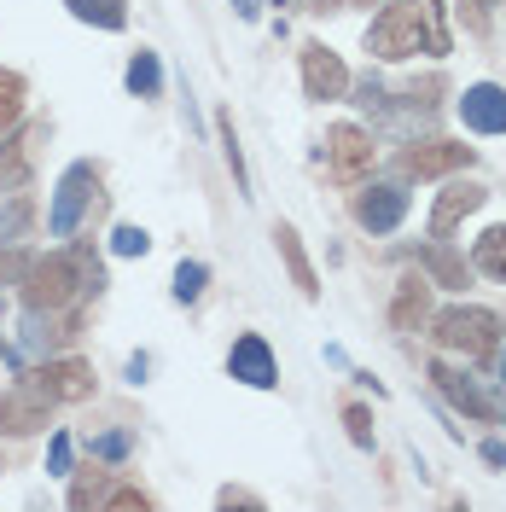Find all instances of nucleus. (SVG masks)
Wrapping results in <instances>:
<instances>
[{
	"label": "nucleus",
	"mask_w": 506,
	"mask_h": 512,
	"mask_svg": "<svg viewBox=\"0 0 506 512\" xmlns=\"http://www.w3.org/2000/svg\"><path fill=\"white\" fill-rule=\"evenodd\" d=\"M448 18L443 0H390L373 30H367V53L373 59H413V53H431V59H448Z\"/></svg>",
	"instance_id": "obj_1"
},
{
	"label": "nucleus",
	"mask_w": 506,
	"mask_h": 512,
	"mask_svg": "<svg viewBox=\"0 0 506 512\" xmlns=\"http://www.w3.org/2000/svg\"><path fill=\"white\" fill-rule=\"evenodd\" d=\"M24 286V303L30 309H70L76 297L105 286V268H99L94 245H76V251H53V256H35L30 274L18 280Z\"/></svg>",
	"instance_id": "obj_2"
},
{
	"label": "nucleus",
	"mask_w": 506,
	"mask_h": 512,
	"mask_svg": "<svg viewBox=\"0 0 506 512\" xmlns=\"http://www.w3.org/2000/svg\"><path fill=\"white\" fill-rule=\"evenodd\" d=\"M437 344L466 361H483V355L501 350V315L495 309H477V303H454L437 315Z\"/></svg>",
	"instance_id": "obj_3"
},
{
	"label": "nucleus",
	"mask_w": 506,
	"mask_h": 512,
	"mask_svg": "<svg viewBox=\"0 0 506 512\" xmlns=\"http://www.w3.org/2000/svg\"><path fill=\"white\" fill-rule=\"evenodd\" d=\"M94 192H99V169H94L88 158L64 169L59 187H53V210H47V227H53V239H70V233L82 227V210L94 204Z\"/></svg>",
	"instance_id": "obj_4"
},
{
	"label": "nucleus",
	"mask_w": 506,
	"mask_h": 512,
	"mask_svg": "<svg viewBox=\"0 0 506 512\" xmlns=\"http://www.w3.org/2000/svg\"><path fill=\"white\" fill-rule=\"evenodd\" d=\"M24 384H30L47 408L53 402H82V396H94V367L76 361V355H64V361H47V367L24 373Z\"/></svg>",
	"instance_id": "obj_5"
},
{
	"label": "nucleus",
	"mask_w": 506,
	"mask_h": 512,
	"mask_svg": "<svg viewBox=\"0 0 506 512\" xmlns=\"http://www.w3.org/2000/svg\"><path fill=\"white\" fill-rule=\"evenodd\" d=\"M431 379H437V390H443L448 402L460 408V414L472 419H489V425H506V396H489L477 379H466L460 367H448V361H431Z\"/></svg>",
	"instance_id": "obj_6"
},
{
	"label": "nucleus",
	"mask_w": 506,
	"mask_h": 512,
	"mask_svg": "<svg viewBox=\"0 0 506 512\" xmlns=\"http://www.w3.org/2000/svg\"><path fill=\"white\" fill-rule=\"evenodd\" d=\"M227 373L239 384H251V390H274V384H280V361H274V350H268L262 332H239L233 350H227Z\"/></svg>",
	"instance_id": "obj_7"
},
{
	"label": "nucleus",
	"mask_w": 506,
	"mask_h": 512,
	"mask_svg": "<svg viewBox=\"0 0 506 512\" xmlns=\"http://www.w3.org/2000/svg\"><path fill=\"white\" fill-rule=\"evenodd\" d=\"M402 175H419V181H437V175H454V169H466L472 163V146H460V140H413L402 146Z\"/></svg>",
	"instance_id": "obj_8"
},
{
	"label": "nucleus",
	"mask_w": 506,
	"mask_h": 512,
	"mask_svg": "<svg viewBox=\"0 0 506 512\" xmlns=\"http://www.w3.org/2000/svg\"><path fill=\"white\" fill-rule=\"evenodd\" d=\"M326 163H332L338 181H361V175L373 169V134L355 128V123L326 128Z\"/></svg>",
	"instance_id": "obj_9"
},
{
	"label": "nucleus",
	"mask_w": 506,
	"mask_h": 512,
	"mask_svg": "<svg viewBox=\"0 0 506 512\" xmlns=\"http://www.w3.org/2000/svg\"><path fill=\"white\" fill-rule=\"evenodd\" d=\"M344 88H349L344 59H338L326 41H309V47H303V94L309 99H344Z\"/></svg>",
	"instance_id": "obj_10"
},
{
	"label": "nucleus",
	"mask_w": 506,
	"mask_h": 512,
	"mask_svg": "<svg viewBox=\"0 0 506 512\" xmlns=\"http://www.w3.org/2000/svg\"><path fill=\"white\" fill-rule=\"evenodd\" d=\"M460 123L472 134H506V88L501 82H472L460 94Z\"/></svg>",
	"instance_id": "obj_11"
},
{
	"label": "nucleus",
	"mask_w": 506,
	"mask_h": 512,
	"mask_svg": "<svg viewBox=\"0 0 506 512\" xmlns=\"http://www.w3.org/2000/svg\"><path fill=\"white\" fill-rule=\"evenodd\" d=\"M402 216H408V192L402 187H367L355 192V222L367 227V233H396L402 227Z\"/></svg>",
	"instance_id": "obj_12"
},
{
	"label": "nucleus",
	"mask_w": 506,
	"mask_h": 512,
	"mask_svg": "<svg viewBox=\"0 0 506 512\" xmlns=\"http://www.w3.org/2000/svg\"><path fill=\"white\" fill-rule=\"evenodd\" d=\"M41 425H47V402L35 396L30 384L0 390V437H35Z\"/></svg>",
	"instance_id": "obj_13"
},
{
	"label": "nucleus",
	"mask_w": 506,
	"mask_h": 512,
	"mask_svg": "<svg viewBox=\"0 0 506 512\" xmlns=\"http://www.w3.org/2000/svg\"><path fill=\"white\" fill-rule=\"evenodd\" d=\"M483 198H489V187H477V181H454L448 192H437V204H431V233L448 239L472 210H483Z\"/></svg>",
	"instance_id": "obj_14"
},
{
	"label": "nucleus",
	"mask_w": 506,
	"mask_h": 512,
	"mask_svg": "<svg viewBox=\"0 0 506 512\" xmlns=\"http://www.w3.org/2000/svg\"><path fill=\"white\" fill-rule=\"evenodd\" d=\"M274 245H280V262H285V274H291V286L315 303L320 297V274H315V262H309V251H303V233H297L291 222H274Z\"/></svg>",
	"instance_id": "obj_15"
},
{
	"label": "nucleus",
	"mask_w": 506,
	"mask_h": 512,
	"mask_svg": "<svg viewBox=\"0 0 506 512\" xmlns=\"http://www.w3.org/2000/svg\"><path fill=\"white\" fill-rule=\"evenodd\" d=\"M425 320H431V286L419 274H402L396 280V303H390V326L396 332H419Z\"/></svg>",
	"instance_id": "obj_16"
},
{
	"label": "nucleus",
	"mask_w": 506,
	"mask_h": 512,
	"mask_svg": "<svg viewBox=\"0 0 506 512\" xmlns=\"http://www.w3.org/2000/svg\"><path fill=\"white\" fill-rule=\"evenodd\" d=\"M419 268H425L437 286H448V291H466V286H472V268H466V256L454 251L448 239H431V245L419 251Z\"/></svg>",
	"instance_id": "obj_17"
},
{
	"label": "nucleus",
	"mask_w": 506,
	"mask_h": 512,
	"mask_svg": "<svg viewBox=\"0 0 506 512\" xmlns=\"http://www.w3.org/2000/svg\"><path fill=\"white\" fill-rule=\"evenodd\" d=\"M47 128L35 123L24 128L18 140H0V192H18L24 187V175H30V152H35V140H41Z\"/></svg>",
	"instance_id": "obj_18"
},
{
	"label": "nucleus",
	"mask_w": 506,
	"mask_h": 512,
	"mask_svg": "<svg viewBox=\"0 0 506 512\" xmlns=\"http://www.w3.org/2000/svg\"><path fill=\"white\" fill-rule=\"evenodd\" d=\"M128 94L134 99H158L163 94V59L152 47H140L134 59H128Z\"/></svg>",
	"instance_id": "obj_19"
},
{
	"label": "nucleus",
	"mask_w": 506,
	"mask_h": 512,
	"mask_svg": "<svg viewBox=\"0 0 506 512\" xmlns=\"http://www.w3.org/2000/svg\"><path fill=\"white\" fill-rule=\"evenodd\" d=\"M64 6H70V18H82L94 30H123L128 24V0H64Z\"/></svg>",
	"instance_id": "obj_20"
},
{
	"label": "nucleus",
	"mask_w": 506,
	"mask_h": 512,
	"mask_svg": "<svg viewBox=\"0 0 506 512\" xmlns=\"http://www.w3.org/2000/svg\"><path fill=\"white\" fill-rule=\"evenodd\" d=\"M35 222V204L30 192H6V204H0V245H18Z\"/></svg>",
	"instance_id": "obj_21"
},
{
	"label": "nucleus",
	"mask_w": 506,
	"mask_h": 512,
	"mask_svg": "<svg viewBox=\"0 0 506 512\" xmlns=\"http://www.w3.org/2000/svg\"><path fill=\"white\" fill-rule=\"evenodd\" d=\"M24 99H30L24 76H18V70H0V134H12V128H18V117H24Z\"/></svg>",
	"instance_id": "obj_22"
},
{
	"label": "nucleus",
	"mask_w": 506,
	"mask_h": 512,
	"mask_svg": "<svg viewBox=\"0 0 506 512\" xmlns=\"http://www.w3.org/2000/svg\"><path fill=\"white\" fill-rule=\"evenodd\" d=\"M472 262L489 274V280H506V227H489L472 245Z\"/></svg>",
	"instance_id": "obj_23"
},
{
	"label": "nucleus",
	"mask_w": 506,
	"mask_h": 512,
	"mask_svg": "<svg viewBox=\"0 0 506 512\" xmlns=\"http://www.w3.org/2000/svg\"><path fill=\"white\" fill-rule=\"evenodd\" d=\"M204 286H210V268H204V262H198V256H181V262H175V303H198V297H204Z\"/></svg>",
	"instance_id": "obj_24"
},
{
	"label": "nucleus",
	"mask_w": 506,
	"mask_h": 512,
	"mask_svg": "<svg viewBox=\"0 0 506 512\" xmlns=\"http://www.w3.org/2000/svg\"><path fill=\"white\" fill-rule=\"evenodd\" d=\"M216 134H222V158H227V169H233V187L251 198V175H245V152H239V134H233V117H216Z\"/></svg>",
	"instance_id": "obj_25"
},
{
	"label": "nucleus",
	"mask_w": 506,
	"mask_h": 512,
	"mask_svg": "<svg viewBox=\"0 0 506 512\" xmlns=\"http://www.w3.org/2000/svg\"><path fill=\"white\" fill-rule=\"evenodd\" d=\"M111 251H117V256H146V251H152V233H146V227H134V222H123L117 233H111Z\"/></svg>",
	"instance_id": "obj_26"
},
{
	"label": "nucleus",
	"mask_w": 506,
	"mask_h": 512,
	"mask_svg": "<svg viewBox=\"0 0 506 512\" xmlns=\"http://www.w3.org/2000/svg\"><path fill=\"white\" fill-rule=\"evenodd\" d=\"M105 507H128V512L140 507V512H146V507H158V501H152L140 483H117V489H105Z\"/></svg>",
	"instance_id": "obj_27"
},
{
	"label": "nucleus",
	"mask_w": 506,
	"mask_h": 512,
	"mask_svg": "<svg viewBox=\"0 0 506 512\" xmlns=\"http://www.w3.org/2000/svg\"><path fill=\"white\" fill-rule=\"evenodd\" d=\"M94 460H128V448H134V437L128 431H105V437H94Z\"/></svg>",
	"instance_id": "obj_28"
},
{
	"label": "nucleus",
	"mask_w": 506,
	"mask_h": 512,
	"mask_svg": "<svg viewBox=\"0 0 506 512\" xmlns=\"http://www.w3.org/2000/svg\"><path fill=\"white\" fill-rule=\"evenodd\" d=\"M344 425H349V443L355 448H373V414L367 408H344Z\"/></svg>",
	"instance_id": "obj_29"
},
{
	"label": "nucleus",
	"mask_w": 506,
	"mask_h": 512,
	"mask_svg": "<svg viewBox=\"0 0 506 512\" xmlns=\"http://www.w3.org/2000/svg\"><path fill=\"white\" fill-rule=\"evenodd\" d=\"M70 507H76V512H82V507H105V478H99V472H94V478H82L76 489H70Z\"/></svg>",
	"instance_id": "obj_30"
},
{
	"label": "nucleus",
	"mask_w": 506,
	"mask_h": 512,
	"mask_svg": "<svg viewBox=\"0 0 506 512\" xmlns=\"http://www.w3.org/2000/svg\"><path fill=\"white\" fill-rule=\"evenodd\" d=\"M30 262H35V256H24V251H6V245H0V286H18V280L30 274Z\"/></svg>",
	"instance_id": "obj_31"
},
{
	"label": "nucleus",
	"mask_w": 506,
	"mask_h": 512,
	"mask_svg": "<svg viewBox=\"0 0 506 512\" xmlns=\"http://www.w3.org/2000/svg\"><path fill=\"white\" fill-rule=\"evenodd\" d=\"M47 472L64 478L70 472V431H53V448H47Z\"/></svg>",
	"instance_id": "obj_32"
},
{
	"label": "nucleus",
	"mask_w": 506,
	"mask_h": 512,
	"mask_svg": "<svg viewBox=\"0 0 506 512\" xmlns=\"http://www.w3.org/2000/svg\"><path fill=\"white\" fill-rule=\"evenodd\" d=\"M355 105H361V111H384V82H379V76L355 82Z\"/></svg>",
	"instance_id": "obj_33"
},
{
	"label": "nucleus",
	"mask_w": 506,
	"mask_h": 512,
	"mask_svg": "<svg viewBox=\"0 0 506 512\" xmlns=\"http://www.w3.org/2000/svg\"><path fill=\"white\" fill-rule=\"evenodd\" d=\"M216 507H262V495H251V489H233V483H227L222 495H216Z\"/></svg>",
	"instance_id": "obj_34"
},
{
	"label": "nucleus",
	"mask_w": 506,
	"mask_h": 512,
	"mask_svg": "<svg viewBox=\"0 0 506 512\" xmlns=\"http://www.w3.org/2000/svg\"><path fill=\"white\" fill-rule=\"evenodd\" d=\"M477 454H483L489 466H501V472H506V443H501V437H489V443L477 448Z\"/></svg>",
	"instance_id": "obj_35"
},
{
	"label": "nucleus",
	"mask_w": 506,
	"mask_h": 512,
	"mask_svg": "<svg viewBox=\"0 0 506 512\" xmlns=\"http://www.w3.org/2000/svg\"><path fill=\"white\" fill-rule=\"evenodd\" d=\"M146 373H152V361H146V355H134V361H128V384H146Z\"/></svg>",
	"instance_id": "obj_36"
},
{
	"label": "nucleus",
	"mask_w": 506,
	"mask_h": 512,
	"mask_svg": "<svg viewBox=\"0 0 506 512\" xmlns=\"http://www.w3.org/2000/svg\"><path fill=\"white\" fill-rule=\"evenodd\" d=\"M233 12H239V18H245V24H251L256 12H262V6H256V0H233Z\"/></svg>",
	"instance_id": "obj_37"
},
{
	"label": "nucleus",
	"mask_w": 506,
	"mask_h": 512,
	"mask_svg": "<svg viewBox=\"0 0 506 512\" xmlns=\"http://www.w3.org/2000/svg\"><path fill=\"white\" fill-rule=\"evenodd\" d=\"M320 12H326V6H373V0H315Z\"/></svg>",
	"instance_id": "obj_38"
},
{
	"label": "nucleus",
	"mask_w": 506,
	"mask_h": 512,
	"mask_svg": "<svg viewBox=\"0 0 506 512\" xmlns=\"http://www.w3.org/2000/svg\"><path fill=\"white\" fill-rule=\"evenodd\" d=\"M495 355H501V384H506V350H495Z\"/></svg>",
	"instance_id": "obj_39"
}]
</instances>
